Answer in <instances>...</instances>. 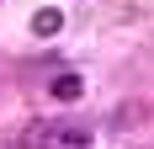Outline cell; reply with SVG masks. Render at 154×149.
<instances>
[{
    "instance_id": "cell-1",
    "label": "cell",
    "mask_w": 154,
    "mask_h": 149,
    "mask_svg": "<svg viewBox=\"0 0 154 149\" xmlns=\"http://www.w3.org/2000/svg\"><path fill=\"white\" fill-rule=\"evenodd\" d=\"M85 144H91V128L64 117H43L21 133V149H85Z\"/></svg>"
},
{
    "instance_id": "cell-2",
    "label": "cell",
    "mask_w": 154,
    "mask_h": 149,
    "mask_svg": "<svg viewBox=\"0 0 154 149\" xmlns=\"http://www.w3.org/2000/svg\"><path fill=\"white\" fill-rule=\"evenodd\" d=\"M59 27H64L59 5H43V11H32V32H37V37H59Z\"/></svg>"
},
{
    "instance_id": "cell-3",
    "label": "cell",
    "mask_w": 154,
    "mask_h": 149,
    "mask_svg": "<svg viewBox=\"0 0 154 149\" xmlns=\"http://www.w3.org/2000/svg\"><path fill=\"white\" fill-rule=\"evenodd\" d=\"M48 90H53V101H80V90H85V80H80V74H69V69H64V74H59V80H53V85H48Z\"/></svg>"
}]
</instances>
